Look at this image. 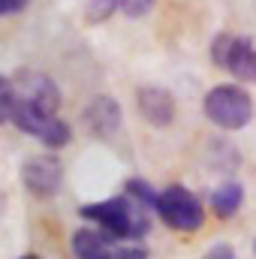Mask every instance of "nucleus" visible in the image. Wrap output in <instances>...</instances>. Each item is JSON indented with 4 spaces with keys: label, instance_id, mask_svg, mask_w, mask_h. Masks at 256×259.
Segmentation results:
<instances>
[{
    "label": "nucleus",
    "instance_id": "9b49d317",
    "mask_svg": "<svg viewBox=\"0 0 256 259\" xmlns=\"http://www.w3.org/2000/svg\"><path fill=\"white\" fill-rule=\"evenodd\" d=\"M241 202H244V187L238 181H226L211 193V211H214V217L229 220V217H235Z\"/></svg>",
    "mask_w": 256,
    "mask_h": 259
},
{
    "label": "nucleus",
    "instance_id": "6e6552de",
    "mask_svg": "<svg viewBox=\"0 0 256 259\" xmlns=\"http://www.w3.org/2000/svg\"><path fill=\"white\" fill-rule=\"evenodd\" d=\"M12 88H15V97L49 112V115H58L61 109V88L55 84V78H49L46 72H36V69H18L12 75Z\"/></svg>",
    "mask_w": 256,
    "mask_h": 259
},
{
    "label": "nucleus",
    "instance_id": "dca6fc26",
    "mask_svg": "<svg viewBox=\"0 0 256 259\" xmlns=\"http://www.w3.org/2000/svg\"><path fill=\"white\" fill-rule=\"evenodd\" d=\"M202 259H235V250H232V244H214L202 253Z\"/></svg>",
    "mask_w": 256,
    "mask_h": 259
},
{
    "label": "nucleus",
    "instance_id": "0eeeda50",
    "mask_svg": "<svg viewBox=\"0 0 256 259\" xmlns=\"http://www.w3.org/2000/svg\"><path fill=\"white\" fill-rule=\"evenodd\" d=\"M21 184L36 199H52L64 187V163L55 154H33L21 166Z\"/></svg>",
    "mask_w": 256,
    "mask_h": 259
},
{
    "label": "nucleus",
    "instance_id": "423d86ee",
    "mask_svg": "<svg viewBox=\"0 0 256 259\" xmlns=\"http://www.w3.org/2000/svg\"><path fill=\"white\" fill-rule=\"evenodd\" d=\"M75 259H148L145 247H136L127 241H118L100 229H78L69 241Z\"/></svg>",
    "mask_w": 256,
    "mask_h": 259
},
{
    "label": "nucleus",
    "instance_id": "6ab92c4d",
    "mask_svg": "<svg viewBox=\"0 0 256 259\" xmlns=\"http://www.w3.org/2000/svg\"><path fill=\"white\" fill-rule=\"evenodd\" d=\"M18 259H42V256H36V253H24V256H18Z\"/></svg>",
    "mask_w": 256,
    "mask_h": 259
},
{
    "label": "nucleus",
    "instance_id": "20e7f679",
    "mask_svg": "<svg viewBox=\"0 0 256 259\" xmlns=\"http://www.w3.org/2000/svg\"><path fill=\"white\" fill-rule=\"evenodd\" d=\"M154 211L160 214V220L175 229V232H196L205 223V211L202 202L184 187V184H169L163 193L157 196Z\"/></svg>",
    "mask_w": 256,
    "mask_h": 259
},
{
    "label": "nucleus",
    "instance_id": "f257e3e1",
    "mask_svg": "<svg viewBox=\"0 0 256 259\" xmlns=\"http://www.w3.org/2000/svg\"><path fill=\"white\" fill-rule=\"evenodd\" d=\"M81 220L94 223V229L118 238V241H136L145 238L151 229V217L148 208L133 202L130 196H115V199H103V202H88L78 208Z\"/></svg>",
    "mask_w": 256,
    "mask_h": 259
},
{
    "label": "nucleus",
    "instance_id": "4468645a",
    "mask_svg": "<svg viewBox=\"0 0 256 259\" xmlns=\"http://www.w3.org/2000/svg\"><path fill=\"white\" fill-rule=\"evenodd\" d=\"M12 109H15V88H12V78L0 75V124H6L12 118Z\"/></svg>",
    "mask_w": 256,
    "mask_h": 259
},
{
    "label": "nucleus",
    "instance_id": "7ed1b4c3",
    "mask_svg": "<svg viewBox=\"0 0 256 259\" xmlns=\"http://www.w3.org/2000/svg\"><path fill=\"white\" fill-rule=\"evenodd\" d=\"M9 121L21 133L36 136L49 151H61L72 139V130H69L66 121H61L58 115H49V112L36 109V106H30V103H24V100H18V97H15V109H12Z\"/></svg>",
    "mask_w": 256,
    "mask_h": 259
},
{
    "label": "nucleus",
    "instance_id": "a211bd4d",
    "mask_svg": "<svg viewBox=\"0 0 256 259\" xmlns=\"http://www.w3.org/2000/svg\"><path fill=\"white\" fill-rule=\"evenodd\" d=\"M3 211H6V193L0 190V217H3Z\"/></svg>",
    "mask_w": 256,
    "mask_h": 259
},
{
    "label": "nucleus",
    "instance_id": "1a4fd4ad",
    "mask_svg": "<svg viewBox=\"0 0 256 259\" xmlns=\"http://www.w3.org/2000/svg\"><path fill=\"white\" fill-rule=\"evenodd\" d=\"M81 121H84V130H88L94 139H112V136L121 130V106H118L112 97L100 94V97H94V100L84 106Z\"/></svg>",
    "mask_w": 256,
    "mask_h": 259
},
{
    "label": "nucleus",
    "instance_id": "aec40b11",
    "mask_svg": "<svg viewBox=\"0 0 256 259\" xmlns=\"http://www.w3.org/2000/svg\"><path fill=\"white\" fill-rule=\"evenodd\" d=\"M253 253H256V241H253Z\"/></svg>",
    "mask_w": 256,
    "mask_h": 259
},
{
    "label": "nucleus",
    "instance_id": "9d476101",
    "mask_svg": "<svg viewBox=\"0 0 256 259\" xmlns=\"http://www.w3.org/2000/svg\"><path fill=\"white\" fill-rule=\"evenodd\" d=\"M136 106H139L142 118L157 130L169 127L175 121V97L166 88H154V84L139 88L136 91Z\"/></svg>",
    "mask_w": 256,
    "mask_h": 259
},
{
    "label": "nucleus",
    "instance_id": "2eb2a0df",
    "mask_svg": "<svg viewBox=\"0 0 256 259\" xmlns=\"http://www.w3.org/2000/svg\"><path fill=\"white\" fill-rule=\"evenodd\" d=\"M157 0H118V9L127 15V18H142L154 9Z\"/></svg>",
    "mask_w": 256,
    "mask_h": 259
},
{
    "label": "nucleus",
    "instance_id": "f03ea898",
    "mask_svg": "<svg viewBox=\"0 0 256 259\" xmlns=\"http://www.w3.org/2000/svg\"><path fill=\"white\" fill-rule=\"evenodd\" d=\"M202 109L220 130H244L253 121V97L241 84H214L205 94Z\"/></svg>",
    "mask_w": 256,
    "mask_h": 259
},
{
    "label": "nucleus",
    "instance_id": "f3484780",
    "mask_svg": "<svg viewBox=\"0 0 256 259\" xmlns=\"http://www.w3.org/2000/svg\"><path fill=\"white\" fill-rule=\"evenodd\" d=\"M30 0H0V15H15L27 6Z\"/></svg>",
    "mask_w": 256,
    "mask_h": 259
},
{
    "label": "nucleus",
    "instance_id": "f8f14e48",
    "mask_svg": "<svg viewBox=\"0 0 256 259\" xmlns=\"http://www.w3.org/2000/svg\"><path fill=\"white\" fill-rule=\"evenodd\" d=\"M124 196H130V199L139 202V205H145L148 211H154L157 196L160 193H154V187H151L148 181H142V178H130L127 184H124Z\"/></svg>",
    "mask_w": 256,
    "mask_h": 259
},
{
    "label": "nucleus",
    "instance_id": "ddd939ff",
    "mask_svg": "<svg viewBox=\"0 0 256 259\" xmlns=\"http://www.w3.org/2000/svg\"><path fill=\"white\" fill-rule=\"evenodd\" d=\"M112 12H118V0H88V9H84V15H88L91 24L106 21Z\"/></svg>",
    "mask_w": 256,
    "mask_h": 259
},
{
    "label": "nucleus",
    "instance_id": "39448f33",
    "mask_svg": "<svg viewBox=\"0 0 256 259\" xmlns=\"http://www.w3.org/2000/svg\"><path fill=\"white\" fill-rule=\"evenodd\" d=\"M211 61L238 81H256V49L247 36L217 33L211 39Z\"/></svg>",
    "mask_w": 256,
    "mask_h": 259
}]
</instances>
